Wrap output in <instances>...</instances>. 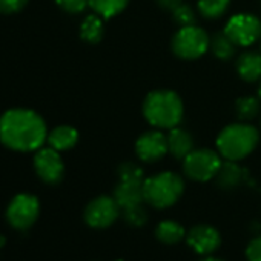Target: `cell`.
<instances>
[{
  "label": "cell",
  "instance_id": "obj_24",
  "mask_svg": "<svg viewBox=\"0 0 261 261\" xmlns=\"http://www.w3.org/2000/svg\"><path fill=\"white\" fill-rule=\"evenodd\" d=\"M121 217L129 226H133V227H143L149 220V214H148V211L145 207V203L133 206V207H127V209H123Z\"/></svg>",
  "mask_w": 261,
  "mask_h": 261
},
{
  "label": "cell",
  "instance_id": "obj_7",
  "mask_svg": "<svg viewBox=\"0 0 261 261\" xmlns=\"http://www.w3.org/2000/svg\"><path fill=\"white\" fill-rule=\"evenodd\" d=\"M120 215L121 209L115 198L109 195H100L88 203L83 212V220L92 229H106L112 226Z\"/></svg>",
  "mask_w": 261,
  "mask_h": 261
},
{
  "label": "cell",
  "instance_id": "obj_26",
  "mask_svg": "<svg viewBox=\"0 0 261 261\" xmlns=\"http://www.w3.org/2000/svg\"><path fill=\"white\" fill-rule=\"evenodd\" d=\"M172 19H174V22H175L180 28H185V27H192V25H195V22H197V14H195V11L192 10V7L185 5V4H180L175 10H172Z\"/></svg>",
  "mask_w": 261,
  "mask_h": 261
},
{
  "label": "cell",
  "instance_id": "obj_17",
  "mask_svg": "<svg viewBox=\"0 0 261 261\" xmlns=\"http://www.w3.org/2000/svg\"><path fill=\"white\" fill-rule=\"evenodd\" d=\"M243 177H244V171L241 169V166L237 162L226 160L223 162L215 180L221 189L229 191V189H235L237 186H240L243 181Z\"/></svg>",
  "mask_w": 261,
  "mask_h": 261
},
{
  "label": "cell",
  "instance_id": "obj_3",
  "mask_svg": "<svg viewBox=\"0 0 261 261\" xmlns=\"http://www.w3.org/2000/svg\"><path fill=\"white\" fill-rule=\"evenodd\" d=\"M259 142L258 129L247 123L227 124L217 137V149L224 160L240 162L250 155Z\"/></svg>",
  "mask_w": 261,
  "mask_h": 261
},
{
  "label": "cell",
  "instance_id": "obj_20",
  "mask_svg": "<svg viewBox=\"0 0 261 261\" xmlns=\"http://www.w3.org/2000/svg\"><path fill=\"white\" fill-rule=\"evenodd\" d=\"M212 54L220 59V60H230L233 56H235V49H237V45L229 39V36L221 31V33H217L214 34V37L211 39V48Z\"/></svg>",
  "mask_w": 261,
  "mask_h": 261
},
{
  "label": "cell",
  "instance_id": "obj_6",
  "mask_svg": "<svg viewBox=\"0 0 261 261\" xmlns=\"http://www.w3.org/2000/svg\"><path fill=\"white\" fill-rule=\"evenodd\" d=\"M223 165V157L220 152H215L207 148L194 149L183 160V172L192 181L206 183L217 177Z\"/></svg>",
  "mask_w": 261,
  "mask_h": 261
},
{
  "label": "cell",
  "instance_id": "obj_4",
  "mask_svg": "<svg viewBox=\"0 0 261 261\" xmlns=\"http://www.w3.org/2000/svg\"><path fill=\"white\" fill-rule=\"evenodd\" d=\"M145 200L155 209H168L174 206L185 192V180L181 175L165 171L145 180Z\"/></svg>",
  "mask_w": 261,
  "mask_h": 261
},
{
  "label": "cell",
  "instance_id": "obj_30",
  "mask_svg": "<svg viewBox=\"0 0 261 261\" xmlns=\"http://www.w3.org/2000/svg\"><path fill=\"white\" fill-rule=\"evenodd\" d=\"M157 4H159V7H162V8L172 11V10H175L180 4H183V0H157Z\"/></svg>",
  "mask_w": 261,
  "mask_h": 261
},
{
  "label": "cell",
  "instance_id": "obj_15",
  "mask_svg": "<svg viewBox=\"0 0 261 261\" xmlns=\"http://www.w3.org/2000/svg\"><path fill=\"white\" fill-rule=\"evenodd\" d=\"M237 72L238 75L249 83L261 80V54L255 51H246L237 59Z\"/></svg>",
  "mask_w": 261,
  "mask_h": 261
},
{
  "label": "cell",
  "instance_id": "obj_31",
  "mask_svg": "<svg viewBox=\"0 0 261 261\" xmlns=\"http://www.w3.org/2000/svg\"><path fill=\"white\" fill-rule=\"evenodd\" d=\"M200 261H224L221 258H217V256H212V255H207V256H203Z\"/></svg>",
  "mask_w": 261,
  "mask_h": 261
},
{
  "label": "cell",
  "instance_id": "obj_13",
  "mask_svg": "<svg viewBox=\"0 0 261 261\" xmlns=\"http://www.w3.org/2000/svg\"><path fill=\"white\" fill-rule=\"evenodd\" d=\"M145 181H133V180H118L112 197L118 203L120 209H127L137 204L146 203L145 200V191H143Z\"/></svg>",
  "mask_w": 261,
  "mask_h": 261
},
{
  "label": "cell",
  "instance_id": "obj_14",
  "mask_svg": "<svg viewBox=\"0 0 261 261\" xmlns=\"http://www.w3.org/2000/svg\"><path fill=\"white\" fill-rule=\"evenodd\" d=\"M168 149L172 157L177 160H185L195 148H194V139L191 133L181 127H172L168 134Z\"/></svg>",
  "mask_w": 261,
  "mask_h": 261
},
{
  "label": "cell",
  "instance_id": "obj_23",
  "mask_svg": "<svg viewBox=\"0 0 261 261\" xmlns=\"http://www.w3.org/2000/svg\"><path fill=\"white\" fill-rule=\"evenodd\" d=\"M230 0H198V11L204 19H220L226 14Z\"/></svg>",
  "mask_w": 261,
  "mask_h": 261
},
{
  "label": "cell",
  "instance_id": "obj_1",
  "mask_svg": "<svg viewBox=\"0 0 261 261\" xmlns=\"http://www.w3.org/2000/svg\"><path fill=\"white\" fill-rule=\"evenodd\" d=\"M46 139L45 120L31 109H10L0 117V142L14 151L40 149Z\"/></svg>",
  "mask_w": 261,
  "mask_h": 261
},
{
  "label": "cell",
  "instance_id": "obj_18",
  "mask_svg": "<svg viewBox=\"0 0 261 261\" xmlns=\"http://www.w3.org/2000/svg\"><path fill=\"white\" fill-rule=\"evenodd\" d=\"M77 140H79V133L72 126H66V124L57 126L48 136V142L51 148H54L56 151H68L75 146Z\"/></svg>",
  "mask_w": 261,
  "mask_h": 261
},
{
  "label": "cell",
  "instance_id": "obj_8",
  "mask_svg": "<svg viewBox=\"0 0 261 261\" xmlns=\"http://www.w3.org/2000/svg\"><path fill=\"white\" fill-rule=\"evenodd\" d=\"M224 33L237 46H250L261 39V20L253 14L240 13L229 19Z\"/></svg>",
  "mask_w": 261,
  "mask_h": 261
},
{
  "label": "cell",
  "instance_id": "obj_21",
  "mask_svg": "<svg viewBox=\"0 0 261 261\" xmlns=\"http://www.w3.org/2000/svg\"><path fill=\"white\" fill-rule=\"evenodd\" d=\"M129 4V0H89V7L103 19H111L120 14Z\"/></svg>",
  "mask_w": 261,
  "mask_h": 261
},
{
  "label": "cell",
  "instance_id": "obj_27",
  "mask_svg": "<svg viewBox=\"0 0 261 261\" xmlns=\"http://www.w3.org/2000/svg\"><path fill=\"white\" fill-rule=\"evenodd\" d=\"M56 2L63 11L71 14L82 13L89 5V0H56Z\"/></svg>",
  "mask_w": 261,
  "mask_h": 261
},
{
  "label": "cell",
  "instance_id": "obj_9",
  "mask_svg": "<svg viewBox=\"0 0 261 261\" xmlns=\"http://www.w3.org/2000/svg\"><path fill=\"white\" fill-rule=\"evenodd\" d=\"M39 212H40L39 200L34 195L20 194L14 197L13 201L10 203L7 211V218L14 229L25 230L36 223Z\"/></svg>",
  "mask_w": 261,
  "mask_h": 261
},
{
  "label": "cell",
  "instance_id": "obj_10",
  "mask_svg": "<svg viewBox=\"0 0 261 261\" xmlns=\"http://www.w3.org/2000/svg\"><path fill=\"white\" fill-rule=\"evenodd\" d=\"M186 243L197 255L207 256L221 246V233L211 224H195L188 230Z\"/></svg>",
  "mask_w": 261,
  "mask_h": 261
},
{
  "label": "cell",
  "instance_id": "obj_16",
  "mask_svg": "<svg viewBox=\"0 0 261 261\" xmlns=\"http://www.w3.org/2000/svg\"><path fill=\"white\" fill-rule=\"evenodd\" d=\"M186 229L183 224L174 220H163L157 224L155 227V237L162 244L174 246L186 240Z\"/></svg>",
  "mask_w": 261,
  "mask_h": 261
},
{
  "label": "cell",
  "instance_id": "obj_32",
  "mask_svg": "<svg viewBox=\"0 0 261 261\" xmlns=\"http://www.w3.org/2000/svg\"><path fill=\"white\" fill-rule=\"evenodd\" d=\"M259 98H261V80H259Z\"/></svg>",
  "mask_w": 261,
  "mask_h": 261
},
{
  "label": "cell",
  "instance_id": "obj_11",
  "mask_svg": "<svg viewBox=\"0 0 261 261\" xmlns=\"http://www.w3.org/2000/svg\"><path fill=\"white\" fill-rule=\"evenodd\" d=\"M168 152V136H165L159 129L148 130L136 142V154L143 163H157Z\"/></svg>",
  "mask_w": 261,
  "mask_h": 261
},
{
  "label": "cell",
  "instance_id": "obj_12",
  "mask_svg": "<svg viewBox=\"0 0 261 261\" xmlns=\"http://www.w3.org/2000/svg\"><path fill=\"white\" fill-rule=\"evenodd\" d=\"M34 168L37 175L48 185H57L65 174L62 157L54 148L40 149L34 157Z\"/></svg>",
  "mask_w": 261,
  "mask_h": 261
},
{
  "label": "cell",
  "instance_id": "obj_22",
  "mask_svg": "<svg viewBox=\"0 0 261 261\" xmlns=\"http://www.w3.org/2000/svg\"><path fill=\"white\" fill-rule=\"evenodd\" d=\"M261 98L253 97V95H244L240 97L235 103V111L240 120L243 121H249L253 120L255 117H258V114L261 112Z\"/></svg>",
  "mask_w": 261,
  "mask_h": 261
},
{
  "label": "cell",
  "instance_id": "obj_29",
  "mask_svg": "<svg viewBox=\"0 0 261 261\" xmlns=\"http://www.w3.org/2000/svg\"><path fill=\"white\" fill-rule=\"evenodd\" d=\"M28 0H0V13L2 14H13L20 11Z\"/></svg>",
  "mask_w": 261,
  "mask_h": 261
},
{
  "label": "cell",
  "instance_id": "obj_28",
  "mask_svg": "<svg viewBox=\"0 0 261 261\" xmlns=\"http://www.w3.org/2000/svg\"><path fill=\"white\" fill-rule=\"evenodd\" d=\"M247 261H261V235L253 237L246 247Z\"/></svg>",
  "mask_w": 261,
  "mask_h": 261
},
{
  "label": "cell",
  "instance_id": "obj_2",
  "mask_svg": "<svg viewBox=\"0 0 261 261\" xmlns=\"http://www.w3.org/2000/svg\"><path fill=\"white\" fill-rule=\"evenodd\" d=\"M185 114L180 95L169 89H157L146 95L143 101V115L149 124L157 129L177 127Z\"/></svg>",
  "mask_w": 261,
  "mask_h": 261
},
{
  "label": "cell",
  "instance_id": "obj_5",
  "mask_svg": "<svg viewBox=\"0 0 261 261\" xmlns=\"http://www.w3.org/2000/svg\"><path fill=\"white\" fill-rule=\"evenodd\" d=\"M211 48V37L207 33L197 27L180 28L172 37V51L183 60H195L204 56Z\"/></svg>",
  "mask_w": 261,
  "mask_h": 261
},
{
  "label": "cell",
  "instance_id": "obj_33",
  "mask_svg": "<svg viewBox=\"0 0 261 261\" xmlns=\"http://www.w3.org/2000/svg\"><path fill=\"white\" fill-rule=\"evenodd\" d=\"M115 261H123V259H115Z\"/></svg>",
  "mask_w": 261,
  "mask_h": 261
},
{
  "label": "cell",
  "instance_id": "obj_19",
  "mask_svg": "<svg viewBox=\"0 0 261 261\" xmlns=\"http://www.w3.org/2000/svg\"><path fill=\"white\" fill-rule=\"evenodd\" d=\"M105 34V25H103V17L98 14H91L88 16L80 27V37L88 42V43H98L103 39Z\"/></svg>",
  "mask_w": 261,
  "mask_h": 261
},
{
  "label": "cell",
  "instance_id": "obj_25",
  "mask_svg": "<svg viewBox=\"0 0 261 261\" xmlns=\"http://www.w3.org/2000/svg\"><path fill=\"white\" fill-rule=\"evenodd\" d=\"M118 180H133V181H145L143 169L134 162H123L118 166Z\"/></svg>",
  "mask_w": 261,
  "mask_h": 261
}]
</instances>
